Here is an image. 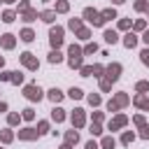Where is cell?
Instances as JSON below:
<instances>
[{
    "label": "cell",
    "instance_id": "cell-9",
    "mask_svg": "<svg viewBox=\"0 0 149 149\" xmlns=\"http://www.w3.org/2000/svg\"><path fill=\"white\" fill-rule=\"evenodd\" d=\"M123 44H126V47H128V49H133V47H135V44H137V37H135V35H133V33H128V35H126V37H123Z\"/></svg>",
    "mask_w": 149,
    "mask_h": 149
},
{
    "label": "cell",
    "instance_id": "cell-13",
    "mask_svg": "<svg viewBox=\"0 0 149 149\" xmlns=\"http://www.w3.org/2000/svg\"><path fill=\"white\" fill-rule=\"evenodd\" d=\"M61 98H63V93H61L58 88H51V91H49V100H51V102H58Z\"/></svg>",
    "mask_w": 149,
    "mask_h": 149
},
{
    "label": "cell",
    "instance_id": "cell-10",
    "mask_svg": "<svg viewBox=\"0 0 149 149\" xmlns=\"http://www.w3.org/2000/svg\"><path fill=\"white\" fill-rule=\"evenodd\" d=\"M72 123H74V126H81V123H84V112H81V109H74V114H72Z\"/></svg>",
    "mask_w": 149,
    "mask_h": 149
},
{
    "label": "cell",
    "instance_id": "cell-4",
    "mask_svg": "<svg viewBox=\"0 0 149 149\" xmlns=\"http://www.w3.org/2000/svg\"><path fill=\"white\" fill-rule=\"evenodd\" d=\"M84 16H86L93 26H102V23H105V19H102L98 12H93V9H84Z\"/></svg>",
    "mask_w": 149,
    "mask_h": 149
},
{
    "label": "cell",
    "instance_id": "cell-17",
    "mask_svg": "<svg viewBox=\"0 0 149 149\" xmlns=\"http://www.w3.org/2000/svg\"><path fill=\"white\" fill-rule=\"evenodd\" d=\"M68 95H70V98H72V100H77V98H81V95H84V93H81V88H74V86H72V88H70V93H68Z\"/></svg>",
    "mask_w": 149,
    "mask_h": 149
},
{
    "label": "cell",
    "instance_id": "cell-11",
    "mask_svg": "<svg viewBox=\"0 0 149 149\" xmlns=\"http://www.w3.org/2000/svg\"><path fill=\"white\" fill-rule=\"evenodd\" d=\"M21 40H23V42H33V40H35V33H33L30 28H26V30L21 33Z\"/></svg>",
    "mask_w": 149,
    "mask_h": 149
},
{
    "label": "cell",
    "instance_id": "cell-19",
    "mask_svg": "<svg viewBox=\"0 0 149 149\" xmlns=\"http://www.w3.org/2000/svg\"><path fill=\"white\" fill-rule=\"evenodd\" d=\"M100 16H102L105 21H107V19H116V12H114V9H105V12L100 14Z\"/></svg>",
    "mask_w": 149,
    "mask_h": 149
},
{
    "label": "cell",
    "instance_id": "cell-28",
    "mask_svg": "<svg viewBox=\"0 0 149 149\" xmlns=\"http://www.w3.org/2000/svg\"><path fill=\"white\" fill-rule=\"evenodd\" d=\"M135 9H137V12H142V9H147V2H144V0H140V2H135Z\"/></svg>",
    "mask_w": 149,
    "mask_h": 149
},
{
    "label": "cell",
    "instance_id": "cell-32",
    "mask_svg": "<svg viewBox=\"0 0 149 149\" xmlns=\"http://www.w3.org/2000/svg\"><path fill=\"white\" fill-rule=\"evenodd\" d=\"M33 116H35V112H33V109H23V119H28V121H30Z\"/></svg>",
    "mask_w": 149,
    "mask_h": 149
},
{
    "label": "cell",
    "instance_id": "cell-24",
    "mask_svg": "<svg viewBox=\"0 0 149 149\" xmlns=\"http://www.w3.org/2000/svg\"><path fill=\"white\" fill-rule=\"evenodd\" d=\"M12 81H14V84H21V81H23V74H19V72H12Z\"/></svg>",
    "mask_w": 149,
    "mask_h": 149
},
{
    "label": "cell",
    "instance_id": "cell-40",
    "mask_svg": "<svg viewBox=\"0 0 149 149\" xmlns=\"http://www.w3.org/2000/svg\"><path fill=\"white\" fill-rule=\"evenodd\" d=\"M142 40H144V42H147V44H149V30H147V33H144V37H142Z\"/></svg>",
    "mask_w": 149,
    "mask_h": 149
},
{
    "label": "cell",
    "instance_id": "cell-36",
    "mask_svg": "<svg viewBox=\"0 0 149 149\" xmlns=\"http://www.w3.org/2000/svg\"><path fill=\"white\" fill-rule=\"evenodd\" d=\"M95 49H98V47H95V44H88V47H86V49H84V51H86V54H93V51H95Z\"/></svg>",
    "mask_w": 149,
    "mask_h": 149
},
{
    "label": "cell",
    "instance_id": "cell-30",
    "mask_svg": "<svg viewBox=\"0 0 149 149\" xmlns=\"http://www.w3.org/2000/svg\"><path fill=\"white\" fill-rule=\"evenodd\" d=\"M128 26H130V21H128V19H121V21H119V28H121V30H126Z\"/></svg>",
    "mask_w": 149,
    "mask_h": 149
},
{
    "label": "cell",
    "instance_id": "cell-44",
    "mask_svg": "<svg viewBox=\"0 0 149 149\" xmlns=\"http://www.w3.org/2000/svg\"><path fill=\"white\" fill-rule=\"evenodd\" d=\"M5 2H14V0H5Z\"/></svg>",
    "mask_w": 149,
    "mask_h": 149
},
{
    "label": "cell",
    "instance_id": "cell-33",
    "mask_svg": "<svg viewBox=\"0 0 149 149\" xmlns=\"http://www.w3.org/2000/svg\"><path fill=\"white\" fill-rule=\"evenodd\" d=\"M147 88H149V81H140L137 84V91H147Z\"/></svg>",
    "mask_w": 149,
    "mask_h": 149
},
{
    "label": "cell",
    "instance_id": "cell-6",
    "mask_svg": "<svg viewBox=\"0 0 149 149\" xmlns=\"http://www.w3.org/2000/svg\"><path fill=\"white\" fill-rule=\"evenodd\" d=\"M21 61H23V65H28L30 70H37V61L33 58V54H28V51L21 54Z\"/></svg>",
    "mask_w": 149,
    "mask_h": 149
},
{
    "label": "cell",
    "instance_id": "cell-37",
    "mask_svg": "<svg viewBox=\"0 0 149 149\" xmlns=\"http://www.w3.org/2000/svg\"><path fill=\"white\" fill-rule=\"evenodd\" d=\"M91 133H93V135H98V133H100V126H98V123H93V126H91Z\"/></svg>",
    "mask_w": 149,
    "mask_h": 149
},
{
    "label": "cell",
    "instance_id": "cell-39",
    "mask_svg": "<svg viewBox=\"0 0 149 149\" xmlns=\"http://www.w3.org/2000/svg\"><path fill=\"white\" fill-rule=\"evenodd\" d=\"M140 135H142V137H149V128H147V126H144V128H142V133H140Z\"/></svg>",
    "mask_w": 149,
    "mask_h": 149
},
{
    "label": "cell",
    "instance_id": "cell-16",
    "mask_svg": "<svg viewBox=\"0 0 149 149\" xmlns=\"http://www.w3.org/2000/svg\"><path fill=\"white\" fill-rule=\"evenodd\" d=\"M105 40H107L109 44H114L119 37H116V33H114V30H105Z\"/></svg>",
    "mask_w": 149,
    "mask_h": 149
},
{
    "label": "cell",
    "instance_id": "cell-43",
    "mask_svg": "<svg viewBox=\"0 0 149 149\" xmlns=\"http://www.w3.org/2000/svg\"><path fill=\"white\" fill-rule=\"evenodd\" d=\"M114 2H116V5H121V2H123V0H114Z\"/></svg>",
    "mask_w": 149,
    "mask_h": 149
},
{
    "label": "cell",
    "instance_id": "cell-8",
    "mask_svg": "<svg viewBox=\"0 0 149 149\" xmlns=\"http://www.w3.org/2000/svg\"><path fill=\"white\" fill-rule=\"evenodd\" d=\"M40 133L37 130H33V128H26V130H21L19 133V137H23V140H33V137H37Z\"/></svg>",
    "mask_w": 149,
    "mask_h": 149
},
{
    "label": "cell",
    "instance_id": "cell-35",
    "mask_svg": "<svg viewBox=\"0 0 149 149\" xmlns=\"http://www.w3.org/2000/svg\"><path fill=\"white\" fill-rule=\"evenodd\" d=\"M9 123H12V126L19 123V114H9Z\"/></svg>",
    "mask_w": 149,
    "mask_h": 149
},
{
    "label": "cell",
    "instance_id": "cell-22",
    "mask_svg": "<svg viewBox=\"0 0 149 149\" xmlns=\"http://www.w3.org/2000/svg\"><path fill=\"white\" fill-rule=\"evenodd\" d=\"M133 137H135L133 133H123V137H121V142H123V144H130V142H133Z\"/></svg>",
    "mask_w": 149,
    "mask_h": 149
},
{
    "label": "cell",
    "instance_id": "cell-42",
    "mask_svg": "<svg viewBox=\"0 0 149 149\" xmlns=\"http://www.w3.org/2000/svg\"><path fill=\"white\" fill-rule=\"evenodd\" d=\"M2 63H5V58H2V56H0V68H2Z\"/></svg>",
    "mask_w": 149,
    "mask_h": 149
},
{
    "label": "cell",
    "instance_id": "cell-29",
    "mask_svg": "<svg viewBox=\"0 0 149 149\" xmlns=\"http://www.w3.org/2000/svg\"><path fill=\"white\" fill-rule=\"evenodd\" d=\"M56 9H58V12H68V2H63V0H61V2L56 5Z\"/></svg>",
    "mask_w": 149,
    "mask_h": 149
},
{
    "label": "cell",
    "instance_id": "cell-21",
    "mask_svg": "<svg viewBox=\"0 0 149 149\" xmlns=\"http://www.w3.org/2000/svg\"><path fill=\"white\" fill-rule=\"evenodd\" d=\"M54 16H56L54 12H42V21H47V23H51V21H54Z\"/></svg>",
    "mask_w": 149,
    "mask_h": 149
},
{
    "label": "cell",
    "instance_id": "cell-12",
    "mask_svg": "<svg viewBox=\"0 0 149 149\" xmlns=\"http://www.w3.org/2000/svg\"><path fill=\"white\" fill-rule=\"evenodd\" d=\"M2 47L5 49H12L14 47V35H2Z\"/></svg>",
    "mask_w": 149,
    "mask_h": 149
},
{
    "label": "cell",
    "instance_id": "cell-15",
    "mask_svg": "<svg viewBox=\"0 0 149 149\" xmlns=\"http://www.w3.org/2000/svg\"><path fill=\"white\" fill-rule=\"evenodd\" d=\"M61 61H63V56H61V51H58V49L49 54V63H61Z\"/></svg>",
    "mask_w": 149,
    "mask_h": 149
},
{
    "label": "cell",
    "instance_id": "cell-38",
    "mask_svg": "<svg viewBox=\"0 0 149 149\" xmlns=\"http://www.w3.org/2000/svg\"><path fill=\"white\" fill-rule=\"evenodd\" d=\"M86 149H98V144H95V142L91 140V142H86Z\"/></svg>",
    "mask_w": 149,
    "mask_h": 149
},
{
    "label": "cell",
    "instance_id": "cell-23",
    "mask_svg": "<svg viewBox=\"0 0 149 149\" xmlns=\"http://www.w3.org/2000/svg\"><path fill=\"white\" fill-rule=\"evenodd\" d=\"M102 147H105V149H114V140H112V137H105V140H102Z\"/></svg>",
    "mask_w": 149,
    "mask_h": 149
},
{
    "label": "cell",
    "instance_id": "cell-25",
    "mask_svg": "<svg viewBox=\"0 0 149 149\" xmlns=\"http://www.w3.org/2000/svg\"><path fill=\"white\" fill-rule=\"evenodd\" d=\"M0 140H2V142H9V140H12V133H9V130H2V133H0Z\"/></svg>",
    "mask_w": 149,
    "mask_h": 149
},
{
    "label": "cell",
    "instance_id": "cell-14",
    "mask_svg": "<svg viewBox=\"0 0 149 149\" xmlns=\"http://www.w3.org/2000/svg\"><path fill=\"white\" fill-rule=\"evenodd\" d=\"M51 119H54V121H63V119H65L63 109H61V107H54V112H51Z\"/></svg>",
    "mask_w": 149,
    "mask_h": 149
},
{
    "label": "cell",
    "instance_id": "cell-31",
    "mask_svg": "<svg viewBox=\"0 0 149 149\" xmlns=\"http://www.w3.org/2000/svg\"><path fill=\"white\" fill-rule=\"evenodd\" d=\"M135 105H140V107H144V105H147V100H144V95H137V98H135Z\"/></svg>",
    "mask_w": 149,
    "mask_h": 149
},
{
    "label": "cell",
    "instance_id": "cell-20",
    "mask_svg": "<svg viewBox=\"0 0 149 149\" xmlns=\"http://www.w3.org/2000/svg\"><path fill=\"white\" fill-rule=\"evenodd\" d=\"M2 21H5V23H12V21H14V12H9V9H7V12L2 14Z\"/></svg>",
    "mask_w": 149,
    "mask_h": 149
},
{
    "label": "cell",
    "instance_id": "cell-18",
    "mask_svg": "<svg viewBox=\"0 0 149 149\" xmlns=\"http://www.w3.org/2000/svg\"><path fill=\"white\" fill-rule=\"evenodd\" d=\"M126 123V116H116L112 123H109V128H119V126H123Z\"/></svg>",
    "mask_w": 149,
    "mask_h": 149
},
{
    "label": "cell",
    "instance_id": "cell-34",
    "mask_svg": "<svg viewBox=\"0 0 149 149\" xmlns=\"http://www.w3.org/2000/svg\"><path fill=\"white\" fill-rule=\"evenodd\" d=\"M88 102H91V105H98L100 98H98V95H88Z\"/></svg>",
    "mask_w": 149,
    "mask_h": 149
},
{
    "label": "cell",
    "instance_id": "cell-5",
    "mask_svg": "<svg viewBox=\"0 0 149 149\" xmlns=\"http://www.w3.org/2000/svg\"><path fill=\"white\" fill-rule=\"evenodd\" d=\"M119 72H121V65H119V63L109 65V68H107V79H109V81H116V79H119Z\"/></svg>",
    "mask_w": 149,
    "mask_h": 149
},
{
    "label": "cell",
    "instance_id": "cell-41",
    "mask_svg": "<svg viewBox=\"0 0 149 149\" xmlns=\"http://www.w3.org/2000/svg\"><path fill=\"white\" fill-rule=\"evenodd\" d=\"M61 149H70V144H63V147H61Z\"/></svg>",
    "mask_w": 149,
    "mask_h": 149
},
{
    "label": "cell",
    "instance_id": "cell-7",
    "mask_svg": "<svg viewBox=\"0 0 149 149\" xmlns=\"http://www.w3.org/2000/svg\"><path fill=\"white\" fill-rule=\"evenodd\" d=\"M126 100H128V98H126L123 93H119L114 100H109V105H107V107H109V112H112V109H116V107H121V105H126Z\"/></svg>",
    "mask_w": 149,
    "mask_h": 149
},
{
    "label": "cell",
    "instance_id": "cell-1",
    "mask_svg": "<svg viewBox=\"0 0 149 149\" xmlns=\"http://www.w3.org/2000/svg\"><path fill=\"white\" fill-rule=\"evenodd\" d=\"M81 65V49L79 47H70V68H79Z\"/></svg>",
    "mask_w": 149,
    "mask_h": 149
},
{
    "label": "cell",
    "instance_id": "cell-26",
    "mask_svg": "<svg viewBox=\"0 0 149 149\" xmlns=\"http://www.w3.org/2000/svg\"><path fill=\"white\" fill-rule=\"evenodd\" d=\"M77 140H79V137H77V133H74V130H70V133H68V144H72V142H77Z\"/></svg>",
    "mask_w": 149,
    "mask_h": 149
},
{
    "label": "cell",
    "instance_id": "cell-27",
    "mask_svg": "<svg viewBox=\"0 0 149 149\" xmlns=\"http://www.w3.org/2000/svg\"><path fill=\"white\" fill-rule=\"evenodd\" d=\"M140 56H142V63H144V65H149V49H144Z\"/></svg>",
    "mask_w": 149,
    "mask_h": 149
},
{
    "label": "cell",
    "instance_id": "cell-2",
    "mask_svg": "<svg viewBox=\"0 0 149 149\" xmlns=\"http://www.w3.org/2000/svg\"><path fill=\"white\" fill-rule=\"evenodd\" d=\"M23 93H26V98H28V100H42V88H40V86H35V84L26 86V88H23Z\"/></svg>",
    "mask_w": 149,
    "mask_h": 149
},
{
    "label": "cell",
    "instance_id": "cell-3",
    "mask_svg": "<svg viewBox=\"0 0 149 149\" xmlns=\"http://www.w3.org/2000/svg\"><path fill=\"white\" fill-rule=\"evenodd\" d=\"M49 40H51V44L58 49V47L63 44V28H51V33H49Z\"/></svg>",
    "mask_w": 149,
    "mask_h": 149
}]
</instances>
